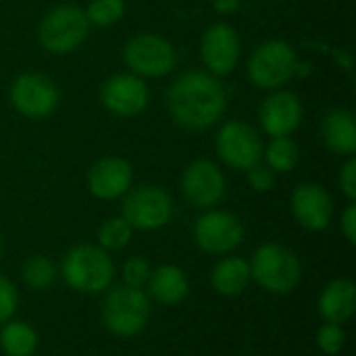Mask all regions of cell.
I'll list each match as a JSON object with an SVG mask.
<instances>
[{"label": "cell", "mask_w": 356, "mask_h": 356, "mask_svg": "<svg viewBox=\"0 0 356 356\" xmlns=\"http://www.w3.org/2000/svg\"><path fill=\"white\" fill-rule=\"evenodd\" d=\"M227 104L225 90L217 77L202 71L179 75L167 92L171 117L188 129H207L219 121Z\"/></svg>", "instance_id": "obj_1"}, {"label": "cell", "mask_w": 356, "mask_h": 356, "mask_svg": "<svg viewBox=\"0 0 356 356\" xmlns=\"http://www.w3.org/2000/svg\"><path fill=\"white\" fill-rule=\"evenodd\" d=\"M60 277L77 294H104L113 286L115 263L98 244H77L65 252Z\"/></svg>", "instance_id": "obj_2"}, {"label": "cell", "mask_w": 356, "mask_h": 356, "mask_svg": "<svg viewBox=\"0 0 356 356\" xmlns=\"http://www.w3.org/2000/svg\"><path fill=\"white\" fill-rule=\"evenodd\" d=\"M250 280L273 296H286L294 292L302 277V265L294 250L280 242H265L248 261Z\"/></svg>", "instance_id": "obj_3"}, {"label": "cell", "mask_w": 356, "mask_h": 356, "mask_svg": "<svg viewBox=\"0 0 356 356\" xmlns=\"http://www.w3.org/2000/svg\"><path fill=\"white\" fill-rule=\"evenodd\" d=\"M150 298L142 288L125 284L111 286L100 305V321L104 330L117 338H134L142 334L150 321Z\"/></svg>", "instance_id": "obj_4"}, {"label": "cell", "mask_w": 356, "mask_h": 356, "mask_svg": "<svg viewBox=\"0 0 356 356\" xmlns=\"http://www.w3.org/2000/svg\"><path fill=\"white\" fill-rule=\"evenodd\" d=\"M90 21L79 6L60 4L46 13L38 27L40 44L52 54H67L79 48L88 35Z\"/></svg>", "instance_id": "obj_5"}, {"label": "cell", "mask_w": 356, "mask_h": 356, "mask_svg": "<svg viewBox=\"0 0 356 356\" xmlns=\"http://www.w3.org/2000/svg\"><path fill=\"white\" fill-rule=\"evenodd\" d=\"M121 217L134 232H154L171 221L173 200L159 186H140L125 194Z\"/></svg>", "instance_id": "obj_6"}, {"label": "cell", "mask_w": 356, "mask_h": 356, "mask_svg": "<svg viewBox=\"0 0 356 356\" xmlns=\"http://www.w3.org/2000/svg\"><path fill=\"white\" fill-rule=\"evenodd\" d=\"M298 69L296 52L282 40L261 44L248 60V77L257 88L273 90L294 77Z\"/></svg>", "instance_id": "obj_7"}, {"label": "cell", "mask_w": 356, "mask_h": 356, "mask_svg": "<svg viewBox=\"0 0 356 356\" xmlns=\"http://www.w3.org/2000/svg\"><path fill=\"white\" fill-rule=\"evenodd\" d=\"M194 242L207 254L225 257L244 242V225L227 211H207L194 223Z\"/></svg>", "instance_id": "obj_8"}, {"label": "cell", "mask_w": 356, "mask_h": 356, "mask_svg": "<svg viewBox=\"0 0 356 356\" xmlns=\"http://www.w3.org/2000/svg\"><path fill=\"white\" fill-rule=\"evenodd\" d=\"M217 154L227 167L248 171L263 159L261 136L248 123L229 121L217 134Z\"/></svg>", "instance_id": "obj_9"}, {"label": "cell", "mask_w": 356, "mask_h": 356, "mask_svg": "<svg viewBox=\"0 0 356 356\" xmlns=\"http://www.w3.org/2000/svg\"><path fill=\"white\" fill-rule=\"evenodd\" d=\"M123 58L136 75L163 77L175 67L173 46L154 33H140L123 48Z\"/></svg>", "instance_id": "obj_10"}, {"label": "cell", "mask_w": 356, "mask_h": 356, "mask_svg": "<svg viewBox=\"0 0 356 356\" xmlns=\"http://www.w3.org/2000/svg\"><path fill=\"white\" fill-rule=\"evenodd\" d=\"M13 106L29 119L48 117L58 104V90L46 75L23 73L13 81L10 88Z\"/></svg>", "instance_id": "obj_11"}, {"label": "cell", "mask_w": 356, "mask_h": 356, "mask_svg": "<svg viewBox=\"0 0 356 356\" xmlns=\"http://www.w3.org/2000/svg\"><path fill=\"white\" fill-rule=\"evenodd\" d=\"M181 192L190 204L198 209H213L225 196V175L213 161L198 159L186 167Z\"/></svg>", "instance_id": "obj_12"}, {"label": "cell", "mask_w": 356, "mask_h": 356, "mask_svg": "<svg viewBox=\"0 0 356 356\" xmlns=\"http://www.w3.org/2000/svg\"><path fill=\"white\" fill-rule=\"evenodd\" d=\"M290 209L300 227L307 232H323L334 217V200L325 188L313 181L296 186L290 198Z\"/></svg>", "instance_id": "obj_13"}, {"label": "cell", "mask_w": 356, "mask_h": 356, "mask_svg": "<svg viewBox=\"0 0 356 356\" xmlns=\"http://www.w3.org/2000/svg\"><path fill=\"white\" fill-rule=\"evenodd\" d=\"M100 100L111 113L119 117H134L146 108L148 88L138 75L119 73L102 83Z\"/></svg>", "instance_id": "obj_14"}, {"label": "cell", "mask_w": 356, "mask_h": 356, "mask_svg": "<svg viewBox=\"0 0 356 356\" xmlns=\"http://www.w3.org/2000/svg\"><path fill=\"white\" fill-rule=\"evenodd\" d=\"M131 165L121 156H106L88 171V190L98 200H117L131 188Z\"/></svg>", "instance_id": "obj_15"}, {"label": "cell", "mask_w": 356, "mask_h": 356, "mask_svg": "<svg viewBox=\"0 0 356 356\" xmlns=\"http://www.w3.org/2000/svg\"><path fill=\"white\" fill-rule=\"evenodd\" d=\"M202 60L215 75H227L234 71L240 58V38L227 23H215L202 35Z\"/></svg>", "instance_id": "obj_16"}, {"label": "cell", "mask_w": 356, "mask_h": 356, "mask_svg": "<svg viewBox=\"0 0 356 356\" xmlns=\"http://www.w3.org/2000/svg\"><path fill=\"white\" fill-rule=\"evenodd\" d=\"M144 292L150 298V302H156L163 307L181 305L190 296L188 273L177 265H169V263L159 265V267L150 269Z\"/></svg>", "instance_id": "obj_17"}, {"label": "cell", "mask_w": 356, "mask_h": 356, "mask_svg": "<svg viewBox=\"0 0 356 356\" xmlns=\"http://www.w3.org/2000/svg\"><path fill=\"white\" fill-rule=\"evenodd\" d=\"M302 119V104L292 92H277L261 106V125L271 136H290Z\"/></svg>", "instance_id": "obj_18"}, {"label": "cell", "mask_w": 356, "mask_h": 356, "mask_svg": "<svg viewBox=\"0 0 356 356\" xmlns=\"http://www.w3.org/2000/svg\"><path fill=\"white\" fill-rule=\"evenodd\" d=\"M317 313L327 323L344 325L356 313V286L350 277H336L317 296Z\"/></svg>", "instance_id": "obj_19"}, {"label": "cell", "mask_w": 356, "mask_h": 356, "mask_svg": "<svg viewBox=\"0 0 356 356\" xmlns=\"http://www.w3.org/2000/svg\"><path fill=\"white\" fill-rule=\"evenodd\" d=\"M250 282L248 261L236 254H225L215 263L211 271V288L223 298H236L244 294Z\"/></svg>", "instance_id": "obj_20"}, {"label": "cell", "mask_w": 356, "mask_h": 356, "mask_svg": "<svg viewBox=\"0 0 356 356\" xmlns=\"http://www.w3.org/2000/svg\"><path fill=\"white\" fill-rule=\"evenodd\" d=\"M323 140L336 154L353 156L356 152L355 115L346 108H334L323 119Z\"/></svg>", "instance_id": "obj_21"}, {"label": "cell", "mask_w": 356, "mask_h": 356, "mask_svg": "<svg viewBox=\"0 0 356 356\" xmlns=\"http://www.w3.org/2000/svg\"><path fill=\"white\" fill-rule=\"evenodd\" d=\"M40 346L35 327L27 321L8 319L0 327V350L4 356H33Z\"/></svg>", "instance_id": "obj_22"}, {"label": "cell", "mask_w": 356, "mask_h": 356, "mask_svg": "<svg viewBox=\"0 0 356 356\" xmlns=\"http://www.w3.org/2000/svg\"><path fill=\"white\" fill-rule=\"evenodd\" d=\"M21 280L29 290H48L56 280V265L46 254H31L21 265Z\"/></svg>", "instance_id": "obj_23"}, {"label": "cell", "mask_w": 356, "mask_h": 356, "mask_svg": "<svg viewBox=\"0 0 356 356\" xmlns=\"http://www.w3.org/2000/svg\"><path fill=\"white\" fill-rule=\"evenodd\" d=\"M263 156L271 171L288 173L298 165L300 152H298L296 142L290 136H277L271 140V144L267 148H263Z\"/></svg>", "instance_id": "obj_24"}, {"label": "cell", "mask_w": 356, "mask_h": 356, "mask_svg": "<svg viewBox=\"0 0 356 356\" xmlns=\"http://www.w3.org/2000/svg\"><path fill=\"white\" fill-rule=\"evenodd\" d=\"M131 238H134V229L121 215L102 221L98 232H96L98 246L104 248L106 252H117V250L127 248Z\"/></svg>", "instance_id": "obj_25"}, {"label": "cell", "mask_w": 356, "mask_h": 356, "mask_svg": "<svg viewBox=\"0 0 356 356\" xmlns=\"http://www.w3.org/2000/svg\"><path fill=\"white\" fill-rule=\"evenodd\" d=\"M123 13H125L123 0H90L86 17L90 23L98 27H108L117 23L123 17Z\"/></svg>", "instance_id": "obj_26"}, {"label": "cell", "mask_w": 356, "mask_h": 356, "mask_svg": "<svg viewBox=\"0 0 356 356\" xmlns=\"http://www.w3.org/2000/svg\"><path fill=\"white\" fill-rule=\"evenodd\" d=\"M315 344L323 355L338 356L346 346V332L340 323L323 321V325H319L315 334Z\"/></svg>", "instance_id": "obj_27"}, {"label": "cell", "mask_w": 356, "mask_h": 356, "mask_svg": "<svg viewBox=\"0 0 356 356\" xmlns=\"http://www.w3.org/2000/svg\"><path fill=\"white\" fill-rule=\"evenodd\" d=\"M150 269L152 267L144 257H129L121 265V284L144 290V286L148 282V275H150Z\"/></svg>", "instance_id": "obj_28"}, {"label": "cell", "mask_w": 356, "mask_h": 356, "mask_svg": "<svg viewBox=\"0 0 356 356\" xmlns=\"http://www.w3.org/2000/svg\"><path fill=\"white\" fill-rule=\"evenodd\" d=\"M17 309H19V290H17V286L8 277L0 275V325L6 323L8 319H13Z\"/></svg>", "instance_id": "obj_29"}, {"label": "cell", "mask_w": 356, "mask_h": 356, "mask_svg": "<svg viewBox=\"0 0 356 356\" xmlns=\"http://www.w3.org/2000/svg\"><path fill=\"white\" fill-rule=\"evenodd\" d=\"M248 184L254 192H269L275 186V171L259 163L248 169Z\"/></svg>", "instance_id": "obj_30"}, {"label": "cell", "mask_w": 356, "mask_h": 356, "mask_svg": "<svg viewBox=\"0 0 356 356\" xmlns=\"http://www.w3.org/2000/svg\"><path fill=\"white\" fill-rule=\"evenodd\" d=\"M340 190H342V194H344L350 202H355L356 200V161L355 159H350V161L342 167V171H340Z\"/></svg>", "instance_id": "obj_31"}, {"label": "cell", "mask_w": 356, "mask_h": 356, "mask_svg": "<svg viewBox=\"0 0 356 356\" xmlns=\"http://www.w3.org/2000/svg\"><path fill=\"white\" fill-rule=\"evenodd\" d=\"M340 229L348 244H356V204L350 202L340 219Z\"/></svg>", "instance_id": "obj_32"}, {"label": "cell", "mask_w": 356, "mask_h": 356, "mask_svg": "<svg viewBox=\"0 0 356 356\" xmlns=\"http://www.w3.org/2000/svg\"><path fill=\"white\" fill-rule=\"evenodd\" d=\"M215 6H217L219 10H223V13H225V10H234V8L238 6V0H217Z\"/></svg>", "instance_id": "obj_33"}, {"label": "cell", "mask_w": 356, "mask_h": 356, "mask_svg": "<svg viewBox=\"0 0 356 356\" xmlns=\"http://www.w3.org/2000/svg\"><path fill=\"white\" fill-rule=\"evenodd\" d=\"M0 257H2V236H0Z\"/></svg>", "instance_id": "obj_34"}]
</instances>
